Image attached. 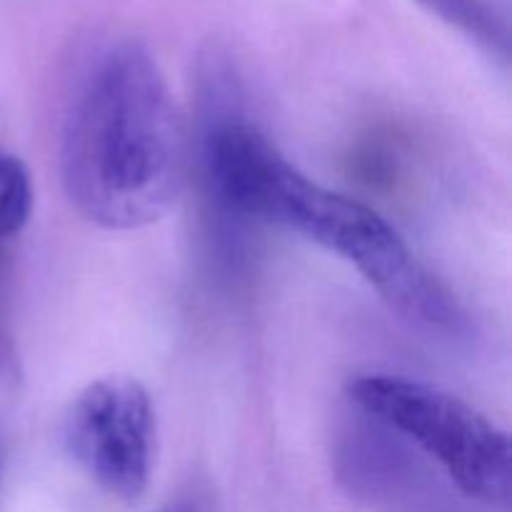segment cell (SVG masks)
I'll return each instance as SVG.
<instances>
[{
  "label": "cell",
  "mask_w": 512,
  "mask_h": 512,
  "mask_svg": "<svg viewBox=\"0 0 512 512\" xmlns=\"http://www.w3.org/2000/svg\"><path fill=\"white\" fill-rule=\"evenodd\" d=\"M70 458L120 500L145 493L155 458V408L133 378L110 375L75 395L63 423Z\"/></svg>",
  "instance_id": "cell-4"
},
{
  "label": "cell",
  "mask_w": 512,
  "mask_h": 512,
  "mask_svg": "<svg viewBox=\"0 0 512 512\" xmlns=\"http://www.w3.org/2000/svg\"><path fill=\"white\" fill-rule=\"evenodd\" d=\"M33 213L28 168L15 155H0V243L15 238Z\"/></svg>",
  "instance_id": "cell-6"
},
{
  "label": "cell",
  "mask_w": 512,
  "mask_h": 512,
  "mask_svg": "<svg viewBox=\"0 0 512 512\" xmlns=\"http://www.w3.org/2000/svg\"><path fill=\"white\" fill-rule=\"evenodd\" d=\"M200 85L208 108L200 165L218 208L278 225L330 250L353 265L390 308L423 328L440 333L465 328L458 300L388 220L368 205L315 183L243 118L238 70L228 55L220 50L205 55Z\"/></svg>",
  "instance_id": "cell-1"
},
{
  "label": "cell",
  "mask_w": 512,
  "mask_h": 512,
  "mask_svg": "<svg viewBox=\"0 0 512 512\" xmlns=\"http://www.w3.org/2000/svg\"><path fill=\"white\" fill-rule=\"evenodd\" d=\"M163 512H180V510H163Z\"/></svg>",
  "instance_id": "cell-7"
},
{
  "label": "cell",
  "mask_w": 512,
  "mask_h": 512,
  "mask_svg": "<svg viewBox=\"0 0 512 512\" xmlns=\"http://www.w3.org/2000/svg\"><path fill=\"white\" fill-rule=\"evenodd\" d=\"M440 20L458 28L488 53L508 58L510 30L490 0H420Z\"/></svg>",
  "instance_id": "cell-5"
},
{
  "label": "cell",
  "mask_w": 512,
  "mask_h": 512,
  "mask_svg": "<svg viewBox=\"0 0 512 512\" xmlns=\"http://www.w3.org/2000/svg\"><path fill=\"white\" fill-rule=\"evenodd\" d=\"M348 398L375 425L418 445L465 495L508 508L510 438L473 405L435 385L383 373L350 380Z\"/></svg>",
  "instance_id": "cell-3"
},
{
  "label": "cell",
  "mask_w": 512,
  "mask_h": 512,
  "mask_svg": "<svg viewBox=\"0 0 512 512\" xmlns=\"http://www.w3.org/2000/svg\"><path fill=\"white\" fill-rule=\"evenodd\" d=\"M63 188L103 230L163 218L185 178V130L158 60L125 40L105 50L68 110L60 143Z\"/></svg>",
  "instance_id": "cell-2"
}]
</instances>
